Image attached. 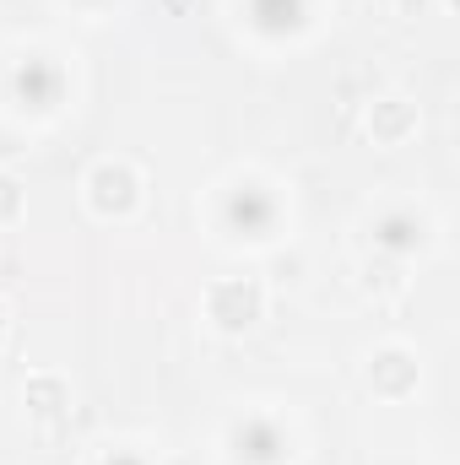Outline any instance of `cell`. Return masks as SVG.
<instances>
[{
    "mask_svg": "<svg viewBox=\"0 0 460 465\" xmlns=\"http://www.w3.org/2000/svg\"><path fill=\"white\" fill-rule=\"evenodd\" d=\"M0 331H5V314H0Z\"/></svg>",
    "mask_w": 460,
    "mask_h": 465,
    "instance_id": "cell-1",
    "label": "cell"
}]
</instances>
